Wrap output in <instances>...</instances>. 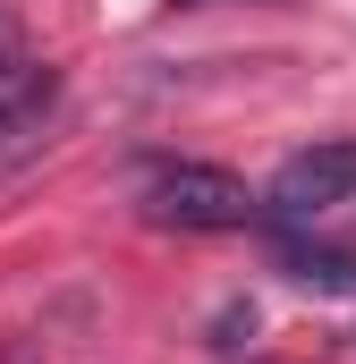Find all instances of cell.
Instances as JSON below:
<instances>
[{
  "instance_id": "obj_4",
  "label": "cell",
  "mask_w": 356,
  "mask_h": 364,
  "mask_svg": "<svg viewBox=\"0 0 356 364\" xmlns=\"http://www.w3.org/2000/svg\"><path fill=\"white\" fill-rule=\"evenodd\" d=\"M280 263H288V279H305V288H356V255H314V246H280Z\"/></svg>"
},
{
  "instance_id": "obj_2",
  "label": "cell",
  "mask_w": 356,
  "mask_h": 364,
  "mask_svg": "<svg viewBox=\"0 0 356 364\" xmlns=\"http://www.w3.org/2000/svg\"><path fill=\"white\" fill-rule=\"evenodd\" d=\"M356 195V136H314L305 153H288L280 170H271L263 203L280 220H314V212H331V203H348Z\"/></svg>"
},
{
  "instance_id": "obj_3",
  "label": "cell",
  "mask_w": 356,
  "mask_h": 364,
  "mask_svg": "<svg viewBox=\"0 0 356 364\" xmlns=\"http://www.w3.org/2000/svg\"><path fill=\"white\" fill-rule=\"evenodd\" d=\"M43 102H51V68H34V60L0 51V136H17Z\"/></svg>"
},
{
  "instance_id": "obj_5",
  "label": "cell",
  "mask_w": 356,
  "mask_h": 364,
  "mask_svg": "<svg viewBox=\"0 0 356 364\" xmlns=\"http://www.w3.org/2000/svg\"><path fill=\"white\" fill-rule=\"evenodd\" d=\"M178 9H195V0H178Z\"/></svg>"
},
{
  "instance_id": "obj_1",
  "label": "cell",
  "mask_w": 356,
  "mask_h": 364,
  "mask_svg": "<svg viewBox=\"0 0 356 364\" xmlns=\"http://www.w3.org/2000/svg\"><path fill=\"white\" fill-rule=\"evenodd\" d=\"M136 203H145V220H162V229H246V220H255L246 178H238V170H212V161H162Z\"/></svg>"
}]
</instances>
